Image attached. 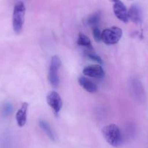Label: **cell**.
<instances>
[{
    "label": "cell",
    "instance_id": "12",
    "mask_svg": "<svg viewBox=\"0 0 148 148\" xmlns=\"http://www.w3.org/2000/svg\"><path fill=\"white\" fill-rule=\"evenodd\" d=\"M39 126H40L41 129L45 132V133L47 135L48 137H49L51 140L53 141V142H56L57 138L55 132H54L52 128L51 127L50 125H49L47 122L45 121L44 120H40L39 121Z\"/></svg>",
    "mask_w": 148,
    "mask_h": 148
},
{
    "label": "cell",
    "instance_id": "7",
    "mask_svg": "<svg viewBox=\"0 0 148 148\" xmlns=\"http://www.w3.org/2000/svg\"><path fill=\"white\" fill-rule=\"evenodd\" d=\"M47 102L55 115H58L62 107V101L59 94L56 92H49L47 96Z\"/></svg>",
    "mask_w": 148,
    "mask_h": 148
},
{
    "label": "cell",
    "instance_id": "17",
    "mask_svg": "<svg viewBox=\"0 0 148 148\" xmlns=\"http://www.w3.org/2000/svg\"><path fill=\"white\" fill-rule=\"evenodd\" d=\"M92 28V34H93V36L95 38L96 42H99L101 41V36H102V32L100 31L99 28L98 26L93 27Z\"/></svg>",
    "mask_w": 148,
    "mask_h": 148
},
{
    "label": "cell",
    "instance_id": "8",
    "mask_svg": "<svg viewBox=\"0 0 148 148\" xmlns=\"http://www.w3.org/2000/svg\"><path fill=\"white\" fill-rule=\"evenodd\" d=\"M83 73L89 77L101 79L105 76V71L99 65H90L85 67L83 70Z\"/></svg>",
    "mask_w": 148,
    "mask_h": 148
},
{
    "label": "cell",
    "instance_id": "4",
    "mask_svg": "<svg viewBox=\"0 0 148 148\" xmlns=\"http://www.w3.org/2000/svg\"><path fill=\"white\" fill-rule=\"evenodd\" d=\"M62 63L58 56H53L51 59L50 65L49 70V82L54 87H57L59 85V71Z\"/></svg>",
    "mask_w": 148,
    "mask_h": 148
},
{
    "label": "cell",
    "instance_id": "13",
    "mask_svg": "<svg viewBox=\"0 0 148 148\" xmlns=\"http://www.w3.org/2000/svg\"><path fill=\"white\" fill-rule=\"evenodd\" d=\"M101 12H96L95 13L92 14L88 17L86 19V23L88 25L91 26L92 28L95 26H98L99 23V21L101 20Z\"/></svg>",
    "mask_w": 148,
    "mask_h": 148
},
{
    "label": "cell",
    "instance_id": "3",
    "mask_svg": "<svg viewBox=\"0 0 148 148\" xmlns=\"http://www.w3.org/2000/svg\"><path fill=\"white\" fill-rule=\"evenodd\" d=\"M123 31L118 26H113L106 28L102 32L101 41L105 45H113L118 43L121 39Z\"/></svg>",
    "mask_w": 148,
    "mask_h": 148
},
{
    "label": "cell",
    "instance_id": "9",
    "mask_svg": "<svg viewBox=\"0 0 148 148\" xmlns=\"http://www.w3.org/2000/svg\"><path fill=\"white\" fill-rule=\"evenodd\" d=\"M128 16L129 19L131 20L134 23L140 24L142 20V10L140 7L137 5H133L130 7L128 10Z\"/></svg>",
    "mask_w": 148,
    "mask_h": 148
},
{
    "label": "cell",
    "instance_id": "11",
    "mask_svg": "<svg viewBox=\"0 0 148 148\" xmlns=\"http://www.w3.org/2000/svg\"><path fill=\"white\" fill-rule=\"evenodd\" d=\"M79 84L85 91L89 93H95L97 91V86L92 81L84 76H81L79 79Z\"/></svg>",
    "mask_w": 148,
    "mask_h": 148
},
{
    "label": "cell",
    "instance_id": "14",
    "mask_svg": "<svg viewBox=\"0 0 148 148\" xmlns=\"http://www.w3.org/2000/svg\"><path fill=\"white\" fill-rule=\"evenodd\" d=\"M77 44L80 46L85 47L86 49H92V42L88 36L83 34H79L77 39Z\"/></svg>",
    "mask_w": 148,
    "mask_h": 148
},
{
    "label": "cell",
    "instance_id": "2",
    "mask_svg": "<svg viewBox=\"0 0 148 148\" xmlns=\"http://www.w3.org/2000/svg\"><path fill=\"white\" fill-rule=\"evenodd\" d=\"M25 6L21 1L17 2L14 6L12 13V28L16 34H20L23 28L25 22Z\"/></svg>",
    "mask_w": 148,
    "mask_h": 148
},
{
    "label": "cell",
    "instance_id": "10",
    "mask_svg": "<svg viewBox=\"0 0 148 148\" xmlns=\"http://www.w3.org/2000/svg\"><path fill=\"white\" fill-rule=\"evenodd\" d=\"M28 104L27 102H23L18 110L16 113V121L18 126L23 127L26 123L27 120V111H28Z\"/></svg>",
    "mask_w": 148,
    "mask_h": 148
},
{
    "label": "cell",
    "instance_id": "6",
    "mask_svg": "<svg viewBox=\"0 0 148 148\" xmlns=\"http://www.w3.org/2000/svg\"><path fill=\"white\" fill-rule=\"evenodd\" d=\"M131 91L135 99L139 102H144L146 99L145 91L143 85L137 79H133L131 81Z\"/></svg>",
    "mask_w": 148,
    "mask_h": 148
},
{
    "label": "cell",
    "instance_id": "5",
    "mask_svg": "<svg viewBox=\"0 0 148 148\" xmlns=\"http://www.w3.org/2000/svg\"><path fill=\"white\" fill-rule=\"evenodd\" d=\"M113 2V9L115 15L119 20L123 23L129 21L128 10L121 0H110Z\"/></svg>",
    "mask_w": 148,
    "mask_h": 148
},
{
    "label": "cell",
    "instance_id": "1",
    "mask_svg": "<svg viewBox=\"0 0 148 148\" xmlns=\"http://www.w3.org/2000/svg\"><path fill=\"white\" fill-rule=\"evenodd\" d=\"M102 134L104 138L109 145L117 147L122 144L123 136L119 126L116 124H110L102 129Z\"/></svg>",
    "mask_w": 148,
    "mask_h": 148
},
{
    "label": "cell",
    "instance_id": "16",
    "mask_svg": "<svg viewBox=\"0 0 148 148\" xmlns=\"http://www.w3.org/2000/svg\"><path fill=\"white\" fill-rule=\"evenodd\" d=\"M86 55L92 60L95 61L97 62H99V63H102V60L100 58V57L98 56L95 52H93V48L92 49H86Z\"/></svg>",
    "mask_w": 148,
    "mask_h": 148
},
{
    "label": "cell",
    "instance_id": "15",
    "mask_svg": "<svg viewBox=\"0 0 148 148\" xmlns=\"http://www.w3.org/2000/svg\"><path fill=\"white\" fill-rule=\"evenodd\" d=\"M13 112V107L10 102H5L1 108V114L4 118H8L12 115Z\"/></svg>",
    "mask_w": 148,
    "mask_h": 148
}]
</instances>
